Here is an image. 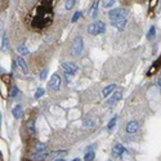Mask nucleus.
I'll use <instances>...</instances> for the list:
<instances>
[{
	"mask_svg": "<svg viewBox=\"0 0 161 161\" xmlns=\"http://www.w3.org/2000/svg\"><path fill=\"white\" fill-rule=\"evenodd\" d=\"M98 5H99V2H93V4L89 8V16L90 17H95L97 10H98Z\"/></svg>",
	"mask_w": 161,
	"mask_h": 161,
	"instance_id": "9b49d317",
	"label": "nucleus"
},
{
	"mask_svg": "<svg viewBox=\"0 0 161 161\" xmlns=\"http://www.w3.org/2000/svg\"><path fill=\"white\" fill-rule=\"evenodd\" d=\"M108 17L111 22L114 21H119V20H125L126 18V9L124 8H116V9H112L108 13Z\"/></svg>",
	"mask_w": 161,
	"mask_h": 161,
	"instance_id": "20e7f679",
	"label": "nucleus"
},
{
	"mask_svg": "<svg viewBox=\"0 0 161 161\" xmlns=\"http://www.w3.org/2000/svg\"><path fill=\"white\" fill-rule=\"evenodd\" d=\"M84 49V41H83V38H80V36H77V38L73 40L72 45L70 48V54L73 55V57H77V55L81 54Z\"/></svg>",
	"mask_w": 161,
	"mask_h": 161,
	"instance_id": "f03ea898",
	"label": "nucleus"
},
{
	"mask_svg": "<svg viewBox=\"0 0 161 161\" xmlns=\"http://www.w3.org/2000/svg\"><path fill=\"white\" fill-rule=\"evenodd\" d=\"M54 161H66L65 159H57V160H54Z\"/></svg>",
	"mask_w": 161,
	"mask_h": 161,
	"instance_id": "2f4dec72",
	"label": "nucleus"
},
{
	"mask_svg": "<svg viewBox=\"0 0 161 161\" xmlns=\"http://www.w3.org/2000/svg\"><path fill=\"white\" fill-rule=\"evenodd\" d=\"M7 48H8V38L5 34H3V36H2V51H5Z\"/></svg>",
	"mask_w": 161,
	"mask_h": 161,
	"instance_id": "f3484780",
	"label": "nucleus"
},
{
	"mask_svg": "<svg viewBox=\"0 0 161 161\" xmlns=\"http://www.w3.org/2000/svg\"><path fill=\"white\" fill-rule=\"evenodd\" d=\"M112 23V26L116 27V28H119V30H122L124 27H125V24H126V18L125 20H119V21H114V22H111Z\"/></svg>",
	"mask_w": 161,
	"mask_h": 161,
	"instance_id": "f8f14e48",
	"label": "nucleus"
},
{
	"mask_svg": "<svg viewBox=\"0 0 161 161\" xmlns=\"http://www.w3.org/2000/svg\"><path fill=\"white\" fill-rule=\"evenodd\" d=\"M114 4H115L114 0H108V2H103V7L104 8H110V7H112Z\"/></svg>",
	"mask_w": 161,
	"mask_h": 161,
	"instance_id": "bb28decb",
	"label": "nucleus"
},
{
	"mask_svg": "<svg viewBox=\"0 0 161 161\" xmlns=\"http://www.w3.org/2000/svg\"><path fill=\"white\" fill-rule=\"evenodd\" d=\"M72 161H80V159H73Z\"/></svg>",
	"mask_w": 161,
	"mask_h": 161,
	"instance_id": "473e14b6",
	"label": "nucleus"
},
{
	"mask_svg": "<svg viewBox=\"0 0 161 161\" xmlns=\"http://www.w3.org/2000/svg\"><path fill=\"white\" fill-rule=\"evenodd\" d=\"M48 156V153L45 151H43V152H35L32 155V160H43V159H45Z\"/></svg>",
	"mask_w": 161,
	"mask_h": 161,
	"instance_id": "2eb2a0df",
	"label": "nucleus"
},
{
	"mask_svg": "<svg viewBox=\"0 0 161 161\" xmlns=\"http://www.w3.org/2000/svg\"><path fill=\"white\" fill-rule=\"evenodd\" d=\"M112 152H114V155H115L116 157H121L122 155H124V152H125V148L122 147V144L117 143V144H115V146H114Z\"/></svg>",
	"mask_w": 161,
	"mask_h": 161,
	"instance_id": "0eeeda50",
	"label": "nucleus"
},
{
	"mask_svg": "<svg viewBox=\"0 0 161 161\" xmlns=\"http://www.w3.org/2000/svg\"><path fill=\"white\" fill-rule=\"evenodd\" d=\"M53 2H40L36 7L28 13L27 23L32 30H43L51 26L53 22Z\"/></svg>",
	"mask_w": 161,
	"mask_h": 161,
	"instance_id": "f257e3e1",
	"label": "nucleus"
},
{
	"mask_svg": "<svg viewBox=\"0 0 161 161\" xmlns=\"http://www.w3.org/2000/svg\"><path fill=\"white\" fill-rule=\"evenodd\" d=\"M155 35H156V28H155L153 26H151L150 31H148V34H147V39L148 40H152L155 38Z\"/></svg>",
	"mask_w": 161,
	"mask_h": 161,
	"instance_id": "a211bd4d",
	"label": "nucleus"
},
{
	"mask_svg": "<svg viewBox=\"0 0 161 161\" xmlns=\"http://www.w3.org/2000/svg\"><path fill=\"white\" fill-rule=\"evenodd\" d=\"M108 161H111V160H108Z\"/></svg>",
	"mask_w": 161,
	"mask_h": 161,
	"instance_id": "72a5a7b5",
	"label": "nucleus"
},
{
	"mask_svg": "<svg viewBox=\"0 0 161 161\" xmlns=\"http://www.w3.org/2000/svg\"><path fill=\"white\" fill-rule=\"evenodd\" d=\"M80 17H81V12H76V13L72 16V18H71V22H72V23H75V22L79 20Z\"/></svg>",
	"mask_w": 161,
	"mask_h": 161,
	"instance_id": "5701e85b",
	"label": "nucleus"
},
{
	"mask_svg": "<svg viewBox=\"0 0 161 161\" xmlns=\"http://www.w3.org/2000/svg\"><path fill=\"white\" fill-rule=\"evenodd\" d=\"M47 73H48V69H44V70H43L41 72H40V80H44L45 77H47Z\"/></svg>",
	"mask_w": 161,
	"mask_h": 161,
	"instance_id": "c85d7f7f",
	"label": "nucleus"
},
{
	"mask_svg": "<svg viewBox=\"0 0 161 161\" xmlns=\"http://www.w3.org/2000/svg\"><path fill=\"white\" fill-rule=\"evenodd\" d=\"M62 69L69 73V75H71V73H75L77 71V66L75 63H72V62H63L62 63Z\"/></svg>",
	"mask_w": 161,
	"mask_h": 161,
	"instance_id": "423d86ee",
	"label": "nucleus"
},
{
	"mask_svg": "<svg viewBox=\"0 0 161 161\" xmlns=\"http://www.w3.org/2000/svg\"><path fill=\"white\" fill-rule=\"evenodd\" d=\"M120 99H121V93H120V92H116V93H114V94H112V97H111L110 99L107 101V103L111 106V104L116 103L117 101H120Z\"/></svg>",
	"mask_w": 161,
	"mask_h": 161,
	"instance_id": "9d476101",
	"label": "nucleus"
},
{
	"mask_svg": "<svg viewBox=\"0 0 161 161\" xmlns=\"http://www.w3.org/2000/svg\"><path fill=\"white\" fill-rule=\"evenodd\" d=\"M49 88L52 90H58L59 89V85H61V77L58 75H53L49 80Z\"/></svg>",
	"mask_w": 161,
	"mask_h": 161,
	"instance_id": "39448f33",
	"label": "nucleus"
},
{
	"mask_svg": "<svg viewBox=\"0 0 161 161\" xmlns=\"http://www.w3.org/2000/svg\"><path fill=\"white\" fill-rule=\"evenodd\" d=\"M84 126L92 128V126H93V121H92V120H85V121H84Z\"/></svg>",
	"mask_w": 161,
	"mask_h": 161,
	"instance_id": "c756f323",
	"label": "nucleus"
},
{
	"mask_svg": "<svg viewBox=\"0 0 161 161\" xmlns=\"http://www.w3.org/2000/svg\"><path fill=\"white\" fill-rule=\"evenodd\" d=\"M160 66H161V57H160V58H159V59H157V61L153 63V67H152V69L150 70V72H148V75H151V73H152L155 70H156V69H159Z\"/></svg>",
	"mask_w": 161,
	"mask_h": 161,
	"instance_id": "aec40b11",
	"label": "nucleus"
},
{
	"mask_svg": "<svg viewBox=\"0 0 161 161\" xmlns=\"http://www.w3.org/2000/svg\"><path fill=\"white\" fill-rule=\"evenodd\" d=\"M157 84H159V86H160V89H161V77H159V79H157Z\"/></svg>",
	"mask_w": 161,
	"mask_h": 161,
	"instance_id": "7c9ffc66",
	"label": "nucleus"
},
{
	"mask_svg": "<svg viewBox=\"0 0 161 161\" xmlns=\"http://www.w3.org/2000/svg\"><path fill=\"white\" fill-rule=\"evenodd\" d=\"M17 94H18V88H17V86H13L12 90H10V97L14 98V97H17Z\"/></svg>",
	"mask_w": 161,
	"mask_h": 161,
	"instance_id": "393cba45",
	"label": "nucleus"
},
{
	"mask_svg": "<svg viewBox=\"0 0 161 161\" xmlns=\"http://www.w3.org/2000/svg\"><path fill=\"white\" fill-rule=\"evenodd\" d=\"M116 121H117V116H114L112 119L110 120L108 125H107V129H108V130H112V129L115 128V125H116Z\"/></svg>",
	"mask_w": 161,
	"mask_h": 161,
	"instance_id": "6ab92c4d",
	"label": "nucleus"
},
{
	"mask_svg": "<svg viewBox=\"0 0 161 161\" xmlns=\"http://www.w3.org/2000/svg\"><path fill=\"white\" fill-rule=\"evenodd\" d=\"M43 94H44V89H43V88H38V90H36V93H35V98H36V99H39Z\"/></svg>",
	"mask_w": 161,
	"mask_h": 161,
	"instance_id": "b1692460",
	"label": "nucleus"
},
{
	"mask_svg": "<svg viewBox=\"0 0 161 161\" xmlns=\"http://www.w3.org/2000/svg\"><path fill=\"white\" fill-rule=\"evenodd\" d=\"M88 31L89 34L92 35H99V34H103L106 31V24H104L102 21H95L89 24L88 27Z\"/></svg>",
	"mask_w": 161,
	"mask_h": 161,
	"instance_id": "7ed1b4c3",
	"label": "nucleus"
},
{
	"mask_svg": "<svg viewBox=\"0 0 161 161\" xmlns=\"http://www.w3.org/2000/svg\"><path fill=\"white\" fill-rule=\"evenodd\" d=\"M17 63L20 65V67L23 70L24 73H27L28 72V69H27V65H26V62H24V59L22 57H17Z\"/></svg>",
	"mask_w": 161,
	"mask_h": 161,
	"instance_id": "4468645a",
	"label": "nucleus"
},
{
	"mask_svg": "<svg viewBox=\"0 0 161 161\" xmlns=\"http://www.w3.org/2000/svg\"><path fill=\"white\" fill-rule=\"evenodd\" d=\"M73 5H75V0H69V2H66V9H71Z\"/></svg>",
	"mask_w": 161,
	"mask_h": 161,
	"instance_id": "cd10ccee",
	"label": "nucleus"
},
{
	"mask_svg": "<svg viewBox=\"0 0 161 161\" xmlns=\"http://www.w3.org/2000/svg\"><path fill=\"white\" fill-rule=\"evenodd\" d=\"M44 150H45V144L44 143H38V144H36L35 152H43Z\"/></svg>",
	"mask_w": 161,
	"mask_h": 161,
	"instance_id": "4be33fe9",
	"label": "nucleus"
},
{
	"mask_svg": "<svg viewBox=\"0 0 161 161\" xmlns=\"http://www.w3.org/2000/svg\"><path fill=\"white\" fill-rule=\"evenodd\" d=\"M17 52L20 53V54H23V55H27V54H30V51L27 49V47L24 45V44H22V45H20L17 48Z\"/></svg>",
	"mask_w": 161,
	"mask_h": 161,
	"instance_id": "dca6fc26",
	"label": "nucleus"
},
{
	"mask_svg": "<svg viewBox=\"0 0 161 161\" xmlns=\"http://www.w3.org/2000/svg\"><path fill=\"white\" fill-rule=\"evenodd\" d=\"M27 129H28V133H30V134H34V133H35V124H34V122H30Z\"/></svg>",
	"mask_w": 161,
	"mask_h": 161,
	"instance_id": "a878e982",
	"label": "nucleus"
},
{
	"mask_svg": "<svg viewBox=\"0 0 161 161\" xmlns=\"http://www.w3.org/2000/svg\"><path fill=\"white\" fill-rule=\"evenodd\" d=\"M138 130V122L137 121H129L128 125H126V132L128 133H135Z\"/></svg>",
	"mask_w": 161,
	"mask_h": 161,
	"instance_id": "6e6552de",
	"label": "nucleus"
},
{
	"mask_svg": "<svg viewBox=\"0 0 161 161\" xmlns=\"http://www.w3.org/2000/svg\"><path fill=\"white\" fill-rule=\"evenodd\" d=\"M94 156H95V153L93 152V151H90V152H86V153H85V157H84V160H85V161H92L93 159H94Z\"/></svg>",
	"mask_w": 161,
	"mask_h": 161,
	"instance_id": "412c9836",
	"label": "nucleus"
},
{
	"mask_svg": "<svg viewBox=\"0 0 161 161\" xmlns=\"http://www.w3.org/2000/svg\"><path fill=\"white\" fill-rule=\"evenodd\" d=\"M115 88H116V85H115V84H111V85H107V86H106V88H104V89L102 90V95H103L104 98H106V97H108V95H110V93H111V92H112V90H114Z\"/></svg>",
	"mask_w": 161,
	"mask_h": 161,
	"instance_id": "ddd939ff",
	"label": "nucleus"
},
{
	"mask_svg": "<svg viewBox=\"0 0 161 161\" xmlns=\"http://www.w3.org/2000/svg\"><path fill=\"white\" fill-rule=\"evenodd\" d=\"M12 114H13V116L16 117V119H20V117L22 116V106L21 104H16V106L13 107V110H12Z\"/></svg>",
	"mask_w": 161,
	"mask_h": 161,
	"instance_id": "1a4fd4ad",
	"label": "nucleus"
}]
</instances>
